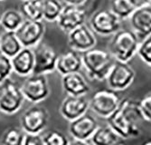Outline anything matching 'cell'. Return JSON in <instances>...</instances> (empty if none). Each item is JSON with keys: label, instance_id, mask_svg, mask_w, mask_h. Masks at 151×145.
Listing matches in <instances>:
<instances>
[{"label": "cell", "instance_id": "cell-1", "mask_svg": "<svg viewBox=\"0 0 151 145\" xmlns=\"http://www.w3.org/2000/svg\"><path fill=\"white\" fill-rule=\"evenodd\" d=\"M108 125L124 140L135 138L141 133L139 122L143 121L138 102L124 98L121 99L115 112L107 118Z\"/></svg>", "mask_w": 151, "mask_h": 145}, {"label": "cell", "instance_id": "cell-2", "mask_svg": "<svg viewBox=\"0 0 151 145\" xmlns=\"http://www.w3.org/2000/svg\"><path fill=\"white\" fill-rule=\"evenodd\" d=\"M81 55L82 67H84L91 80L99 82L105 81L115 63V59L109 52L93 47L81 53Z\"/></svg>", "mask_w": 151, "mask_h": 145}, {"label": "cell", "instance_id": "cell-3", "mask_svg": "<svg viewBox=\"0 0 151 145\" xmlns=\"http://www.w3.org/2000/svg\"><path fill=\"white\" fill-rule=\"evenodd\" d=\"M140 39L129 29H119L115 33L109 44V52L116 60L129 63L138 53Z\"/></svg>", "mask_w": 151, "mask_h": 145}, {"label": "cell", "instance_id": "cell-4", "mask_svg": "<svg viewBox=\"0 0 151 145\" xmlns=\"http://www.w3.org/2000/svg\"><path fill=\"white\" fill-rule=\"evenodd\" d=\"M25 100L21 86L9 78L0 84V112L12 115L17 113Z\"/></svg>", "mask_w": 151, "mask_h": 145}, {"label": "cell", "instance_id": "cell-5", "mask_svg": "<svg viewBox=\"0 0 151 145\" xmlns=\"http://www.w3.org/2000/svg\"><path fill=\"white\" fill-rule=\"evenodd\" d=\"M121 98L117 92L111 89H101L96 91L89 100L90 109L101 118L107 119L118 108Z\"/></svg>", "mask_w": 151, "mask_h": 145}, {"label": "cell", "instance_id": "cell-6", "mask_svg": "<svg viewBox=\"0 0 151 145\" xmlns=\"http://www.w3.org/2000/svg\"><path fill=\"white\" fill-rule=\"evenodd\" d=\"M91 30L101 36H111L121 29V19L111 9L96 11L90 18Z\"/></svg>", "mask_w": 151, "mask_h": 145}, {"label": "cell", "instance_id": "cell-7", "mask_svg": "<svg viewBox=\"0 0 151 145\" xmlns=\"http://www.w3.org/2000/svg\"><path fill=\"white\" fill-rule=\"evenodd\" d=\"M99 126L98 121L87 113L71 121L68 131L73 141H69V144H91L90 139Z\"/></svg>", "mask_w": 151, "mask_h": 145}, {"label": "cell", "instance_id": "cell-8", "mask_svg": "<svg viewBox=\"0 0 151 145\" xmlns=\"http://www.w3.org/2000/svg\"><path fill=\"white\" fill-rule=\"evenodd\" d=\"M21 89L24 98L33 103L45 101L51 93L48 80L44 74L28 75L21 85Z\"/></svg>", "mask_w": 151, "mask_h": 145}, {"label": "cell", "instance_id": "cell-9", "mask_svg": "<svg viewBox=\"0 0 151 145\" xmlns=\"http://www.w3.org/2000/svg\"><path fill=\"white\" fill-rule=\"evenodd\" d=\"M136 77L135 70L129 64V63H123L116 61L109 71L106 82L109 89L116 92L124 91L130 87Z\"/></svg>", "mask_w": 151, "mask_h": 145}, {"label": "cell", "instance_id": "cell-10", "mask_svg": "<svg viewBox=\"0 0 151 145\" xmlns=\"http://www.w3.org/2000/svg\"><path fill=\"white\" fill-rule=\"evenodd\" d=\"M49 122V113L45 107L32 106L25 110L20 117L21 129L24 133H41Z\"/></svg>", "mask_w": 151, "mask_h": 145}, {"label": "cell", "instance_id": "cell-11", "mask_svg": "<svg viewBox=\"0 0 151 145\" xmlns=\"http://www.w3.org/2000/svg\"><path fill=\"white\" fill-rule=\"evenodd\" d=\"M35 56L34 74H48L56 70L58 54L46 44L39 43L33 49Z\"/></svg>", "mask_w": 151, "mask_h": 145}, {"label": "cell", "instance_id": "cell-12", "mask_svg": "<svg viewBox=\"0 0 151 145\" xmlns=\"http://www.w3.org/2000/svg\"><path fill=\"white\" fill-rule=\"evenodd\" d=\"M16 34L23 47L33 48L42 41L45 34V25L44 20L25 19Z\"/></svg>", "mask_w": 151, "mask_h": 145}, {"label": "cell", "instance_id": "cell-13", "mask_svg": "<svg viewBox=\"0 0 151 145\" xmlns=\"http://www.w3.org/2000/svg\"><path fill=\"white\" fill-rule=\"evenodd\" d=\"M86 10L81 6L64 5L56 24L58 27L65 33L75 29L78 26L85 24Z\"/></svg>", "mask_w": 151, "mask_h": 145}, {"label": "cell", "instance_id": "cell-14", "mask_svg": "<svg viewBox=\"0 0 151 145\" xmlns=\"http://www.w3.org/2000/svg\"><path fill=\"white\" fill-rule=\"evenodd\" d=\"M67 34L68 45L70 49L79 53H83L95 47L97 43L94 32L85 24L78 26Z\"/></svg>", "mask_w": 151, "mask_h": 145}, {"label": "cell", "instance_id": "cell-15", "mask_svg": "<svg viewBox=\"0 0 151 145\" xmlns=\"http://www.w3.org/2000/svg\"><path fill=\"white\" fill-rule=\"evenodd\" d=\"M90 109L89 100L85 96L67 95L61 103L60 113L67 121H73L85 114Z\"/></svg>", "mask_w": 151, "mask_h": 145}, {"label": "cell", "instance_id": "cell-16", "mask_svg": "<svg viewBox=\"0 0 151 145\" xmlns=\"http://www.w3.org/2000/svg\"><path fill=\"white\" fill-rule=\"evenodd\" d=\"M131 30L140 41L151 35V7L148 6L137 8L129 17Z\"/></svg>", "mask_w": 151, "mask_h": 145}, {"label": "cell", "instance_id": "cell-17", "mask_svg": "<svg viewBox=\"0 0 151 145\" xmlns=\"http://www.w3.org/2000/svg\"><path fill=\"white\" fill-rule=\"evenodd\" d=\"M62 88L67 95L85 96L90 92L88 82L80 72L63 75Z\"/></svg>", "mask_w": 151, "mask_h": 145}, {"label": "cell", "instance_id": "cell-18", "mask_svg": "<svg viewBox=\"0 0 151 145\" xmlns=\"http://www.w3.org/2000/svg\"><path fill=\"white\" fill-rule=\"evenodd\" d=\"M13 72L20 76H28L33 74L35 67L34 51L30 47H23L11 57Z\"/></svg>", "mask_w": 151, "mask_h": 145}, {"label": "cell", "instance_id": "cell-19", "mask_svg": "<svg viewBox=\"0 0 151 145\" xmlns=\"http://www.w3.org/2000/svg\"><path fill=\"white\" fill-rule=\"evenodd\" d=\"M82 68V60L81 53L70 50L58 56L56 63V71L63 76L68 74L80 72Z\"/></svg>", "mask_w": 151, "mask_h": 145}, {"label": "cell", "instance_id": "cell-20", "mask_svg": "<svg viewBox=\"0 0 151 145\" xmlns=\"http://www.w3.org/2000/svg\"><path fill=\"white\" fill-rule=\"evenodd\" d=\"M91 144L94 145H115L124 142L116 131L109 126H99L90 139Z\"/></svg>", "mask_w": 151, "mask_h": 145}, {"label": "cell", "instance_id": "cell-21", "mask_svg": "<svg viewBox=\"0 0 151 145\" xmlns=\"http://www.w3.org/2000/svg\"><path fill=\"white\" fill-rule=\"evenodd\" d=\"M23 48L15 31H6L0 35V52L8 57H13Z\"/></svg>", "mask_w": 151, "mask_h": 145}, {"label": "cell", "instance_id": "cell-22", "mask_svg": "<svg viewBox=\"0 0 151 145\" xmlns=\"http://www.w3.org/2000/svg\"><path fill=\"white\" fill-rule=\"evenodd\" d=\"M43 5L44 0H24L22 1L20 11L25 19L44 20Z\"/></svg>", "mask_w": 151, "mask_h": 145}, {"label": "cell", "instance_id": "cell-23", "mask_svg": "<svg viewBox=\"0 0 151 145\" xmlns=\"http://www.w3.org/2000/svg\"><path fill=\"white\" fill-rule=\"evenodd\" d=\"M25 20L21 11L9 9L2 13L0 25L6 31H17Z\"/></svg>", "mask_w": 151, "mask_h": 145}, {"label": "cell", "instance_id": "cell-24", "mask_svg": "<svg viewBox=\"0 0 151 145\" xmlns=\"http://www.w3.org/2000/svg\"><path fill=\"white\" fill-rule=\"evenodd\" d=\"M63 4L61 0H44L43 5V19L46 22H56L62 10Z\"/></svg>", "mask_w": 151, "mask_h": 145}, {"label": "cell", "instance_id": "cell-25", "mask_svg": "<svg viewBox=\"0 0 151 145\" xmlns=\"http://www.w3.org/2000/svg\"><path fill=\"white\" fill-rule=\"evenodd\" d=\"M111 9L121 20L129 18L136 10L129 0H111Z\"/></svg>", "mask_w": 151, "mask_h": 145}, {"label": "cell", "instance_id": "cell-26", "mask_svg": "<svg viewBox=\"0 0 151 145\" xmlns=\"http://www.w3.org/2000/svg\"><path fill=\"white\" fill-rule=\"evenodd\" d=\"M24 131L17 127L6 129L0 138V143L4 145H22Z\"/></svg>", "mask_w": 151, "mask_h": 145}, {"label": "cell", "instance_id": "cell-27", "mask_svg": "<svg viewBox=\"0 0 151 145\" xmlns=\"http://www.w3.org/2000/svg\"><path fill=\"white\" fill-rule=\"evenodd\" d=\"M44 145H67L69 140L63 133L57 130H52L43 136Z\"/></svg>", "mask_w": 151, "mask_h": 145}, {"label": "cell", "instance_id": "cell-28", "mask_svg": "<svg viewBox=\"0 0 151 145\" xmlns=\"http://www.w3.org/2000/svg\"><path fill=\"white\" fill-rule=\"evenodd\" d=\"M137 55L147 66L151 67V35L140 41Z\"/></svg>", "mask_w": 151, "mask_h": 145}, {"label": "cell", "instance_id": "cell-29", "mask_svg": "<svg viewBox=\"0 0 151 145\" xmlns=\"http://www.w3.org/2000/svg\"><path fill=\"white\" fill-rule=\"evenodd\" d=\"M138 105L143 121L151 123V92L138 102Z\"/></svg>", "mask_w": 151, "mask_h": 145}, {"label": "cell", "instance_id": "cell-30", "mask_svg": "<svg viewBox=\"0 0 151 145\" xmlns=\"http://www.w3.org/2000/svg\"><path fill=\"white\" fill-rule=\"evenodd\" d=\"M13 72L11 58L0 52V84L10 77Z\"/></svg>", "mask_w": 151, "mask_h": 145}, {"label": "cell", "instance_id": "cell-31", "mask_svg": "<svg viewBox=\"0 0 151 145\" xmlns=\"http://www.w3.org/2000/svg\"><path fill=\"white\" fill-rule=\"evenodd\" d=\"M22 145H44L43 136L40 133H24Z\"/></svg>", "mask_w": 151, "mask_h": 145}, {"label": "cell", "instance_id": "cell-32", "mask_svg": "<svg viewBox=\"0 0 151 145\" xmlns=\"http://www.w3.org/2000/svg\"><path fill=\"white\" fill-rule=\"evenodd\" d=\"M64 5H73V6H82L87 2V0H61Z\"/></svg>", "mask_w": 151, "mask_h": 145}, {"label": "cell", "instance_id": "cell-33", "mask_svg": "<svg viewBox=\"0 0 151 145\" xmlns=\"http://www.w3.org/2000/svg\"><path fill=\"white\" fill-rule=\"evenodd\" d=\"M129 3L134 6L135 9L139 8V7H143L147 6L146 0H129Z\"/></svg>", "mask_w": 151, "mask_h": 145}, {"label": "cell", "instance_id": "cell-34", "mask_svg": "<svg viewBox=\"0 0 151 145\" xmlns=\"http://www.w3.org/2000/svg\"><path fill=\"white\" fill-rule=\"evenodd\" d=\"M146 3H147V6L151 7V0H146Z\"/></svg>", "mask_w": 151, "mask_h": 145}, {"label": "cell", "instance_id": "cell-35", "mask_svg": "<svg viewBox=\"0 0 151 145\" xmlns=\"http://www.w3.org/2000/svg\"><path fill=\"white\" fill-rule=\"evenodd\" d=\"M2 9H1V6H0V22H1V17H2ZM1 26V25H0Z\"/></svg>", "mask_w": 151, "mask_h": 145}, {"label": "cell", "instance_id": "cell-36", "mask_svg": "<svg viewBox=\"0 0 151 145\" xmlns=\"http://www.w3.org/2000/svg\"><path fill=\"white\" fill-rule=\"evenodd\" d=\"M145 143H146V144H151V141H146Z\"/></svg>", "mask_w": 151, "mask_h": 145}, {"label": "cell", "instance_id": "cell-37", "mask_svg": "<svg viewBox=\"0 0 151 145\" xmlns=\"http://www.w3.org/2000/svg\"><path fill=\"white\" fill-rule=\"evenodd\" d=\"M0 1H4V0H0Z\"/></svg>", "mask_w": 151, "mask_h": 145}, {"label": "cell", "instance_id": "cell-38", "mask_svg": "<svg viewBox=\"0 0 151 145\" xmlns=\"http://www.w3.org/2000/svg\"><path fill=\"white\" fill-rule=\"evenodd\" d=\"M21 1H24V0H21Z\"/></svg>", "mask_w": 151, "mask_h": 145}]
</instances>
